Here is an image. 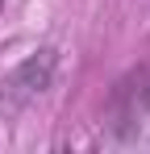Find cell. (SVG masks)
<instances>
[{
	"label": "cell",
	"instance_id": "1",
	"mask_svg": "<svg viewBox=\"0 0 150 154\" xmlns=\"http://www.w3.org/2000/svg\"><path fill=\"white\" fill-rule=\"evenodd\" d=\"M50 71H54V54L50 50H38L29 63H21L13 75H8V83H4V96H8V104L17 108V104L33 100L42 88L50 83Z\"/></svg>",
	"mask_w": 150,
	"mask_h": 154
},
{
	"label": "cell",
	"instance_id": "2",
	"mask_svg": "<svg viewBox=\"0 0 150 154\" xmlns=\"http://www.w3.org/2000/svg\"><path fill=\"white\" fill-rule=\"evenodd\" d=\"M0 4H4V0H0Z\"/></svg>",
	"mask_w": 150,
	"mask_h": 154
}]
</instances>
